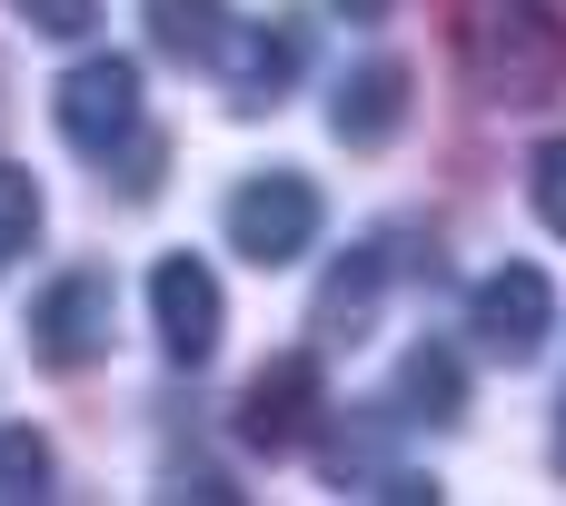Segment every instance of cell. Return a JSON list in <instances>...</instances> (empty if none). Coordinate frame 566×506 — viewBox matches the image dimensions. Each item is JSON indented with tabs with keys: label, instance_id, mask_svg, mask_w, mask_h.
I'll list each match as a JSON object with an SVG mask.
<instances>
[{
	"label": "cell",
	"instance_id": "3",
	"mask_svg": "<svg viewBox=\"0 0 566 506\" xmlns=\"http://www.w3.org/2000/svg\"><path fill=\"white\" fill-rule=\"evenodd\" d=\"M468 328L488 338V358L537 368V358H547V328H557V288H547V268H527V259L488 268L478 298H468Z\"/></svg>",
	"mask_w": 566,
	"mask_h": 506
},
{
	"label": "cell",
	"instance_id": "7",
	"mask_svg": "<svg viewBox=\"0 0 566 506\" xmlns=\"http://www.w3.org/2000/svg\"><path fill=\"white\" fill-rule=\"evenodd\" d=\"M149 318H159V348H169L179 368H209V358H219V328H229L209 259H159V268H149Z\"/></svg>",
	"mask_w": 566,
	"mask_h": 506
},
{
	"label": "cell",
	"instance_id": "10",
	"mask_svg": "<svg viewBox=\"0 0 566 506\" xmlns=\"http://www.w3.org/2000/svg\"><path fill=\"white\" fill-rule=\"evenodd\" d=\"M398 408L428 418V428H458V418H468V358L438 348V338H418V348L398 358Z\"/></svg>",
	"mask_w": 566,
	"mask_h": 506
},
{
	"label": "cell",
	"instance_id": "18",
	"mask_svg": "<svg viewBox=\"0 0 566 506\" xmlns=\"http://www.w3.org/2000/svg\"><path fill=\"white\" fill-rule=\"evenodd\" d=\"M328 10H338V20H388L398 0H328Z\"/></svg>",
	"mask_w": 566,
	"mask_h": 506
},
{
	"label": "cell",
	"instance_id": "16",
	"mask_svg": "<svg viewBox=\"0 0 566 506\" xmlns=\"http://www.w3.org/2000/svg\"><path fill=\"white\" fill-rule=\"evenodd\" d=\"M159 159H169V139H159V129H129V139H119V189L149 199V189H159Z\"/></svg>",
	"mask_w": 566,
	"mask_h": 506
},
{
	"label": "cell",
	"instance_id": "13",
	"mask_svg": "<svg viewBox=\"0 0 566 506\" xmlns=\"http://www.w3.org/2000/svg\"><path fill=\"white\" fill-rule=\"evenodd\" d=\"M50 497V438L40 428H0V506Z\"/></svg>",
	"mask_w": 566,
	"mask_h": 506
},
{
	"label": "cell",
	"instance_id": "4",
	"mask_svg": "<svg viewBox=\"0 0 566 506\" xmlns=\"http://www.w3.org/2000/svg\"><path fill=\"white\" fill-rule=\"evenodd\" d=\"M50 119H60V139L70 149H90V159H109L129 129H139V60H80L60 89H50Z\"/></svg>",
	"mask_w": 566,
	"mask_h": 506
},
{
	"label": "cell",
	"instance_id": "2",
	"mask_svg": "<svg viewBox=\"0 0 566 506\" xmlns=\"http://www.w3.org/2000/svg\"><path fill=\"white\" fill-rule=\"evenodd\" d=\"M219 229H229V249H239L249 268H298V259L318 249V229H328V199H318V179H298V169H259V179L229 189Z\"/></svg>",
	"mask_w": 566,
	"mask_h": 506
},
{
	"label": "cell",
	"instance_id": "17",
	"mask_svg": "<svg viewBox=\"0 0 566 506\" xmlns=\"http://www.w3.org/2000/svg\"><path fill=\"white\" fill-rule=\"evenodd\" d=\"M30 30H50V40H80L90 20H99V0H10Z\"/></svg>",
	"mask_w": 566,
	"mask_h": 506
},
{
	"label": "cell",
	"instance_id": "5",
	"mask_svg": "<svg viewBox=\"0 0 566 506\" xmlns=\"http://www.w3.org/2000/svg\"><path fill=\"white\" fill-rule=\"evenodd\" d=\"M109 318H119V288H109L99 268L50 278L40 308H30V348H40V368H90V358H109Z\"/></svg>",
	"mask_w": 566,
	"mask_h": 506
},
{
	"label": "cell",
	"instance_id": "9",
	"mask_svg": "<svg viewBox=\"0 0 566 506\" xmlns=\"http://www.w3.org/2000/svg\"><path fill=\"white\" fill-rule=\"evenodd\" d=\"M219 60H229V109L259 119V109H279L289 80H298V30H229Z\"/></svg>",
	"mask_w": 566,
	"mask_h": 506
},
{
	"label": "cell",
	"instance_id": "12",
	"mask_svg": "<svg viewBox=\"0 0 566 506\" xmlns=\"http://www.w3.org/2000/svg\"><path fill=\"white\" fill-rule=\"evenodd\" d=\"M229 30H239L229 0H149V40H159L169 60H219Z\"/></svg>",
	"mask_w": 566,
	"mask_h": 506
},
{
	"label": "cell",
	"instance_id": "1",
	"mask_svg": "<svg viewBox=\"0 0 566 506\" xmlns=\"http://www.w3.org/2000/svg\"><path fill=\"white\" fill-rule=\"evenodd\" d=\"M458 50H468L478 99H497V109H537L566 89V20L547 0H468Z\"/></svg>",
	"mask_w": 566,
	"mask_h": 506
},
{
	"label": "cell",
	"instance_id": "6",
	"mask_svg": "<svg viewBox=\"0 0 566 506\" xmlns=\"http://www.w3.org/2000/svg\"><path fill=\"white\" fill-rule=\"evenodd\" d=\"M318 408H328V378H318L308 348H289V358H269V368L249 378V398H239V438L269 447V457H289V447L318 428Z\"/></svg>",
	"mask_w": 566,
	"mask_h": 506
},
{
	"label": "cell",
	"instance_id": "8",
	"mask_svg": "<svg viewBox=\"0 0 566 506\" xmlns=\"http://www.w3.org/2000/svg\"><path fill=\"white\" fill-rule=\"evenodd\" d=\"M408 99H418L408 60H368V70H348V80H338V99H328V129H338L348 149H388V139L408 129Z\"/></svg>",
	"mask_w": 566,
	"mask_h": 506
},
{
	"label": "cell",
	"instance_id": "11",
	"mask_svg": "<svg viewBox=\"0 0 566 506\" xmlns=\"http://www.w3.org/2000/svg\"><path fill=\"white\" fill-rule=\"evenodd\" d=\"M378 288H388V259H378V249H358V259H348V268L318 288V338H368Z\"/></svg>",
	"mask_w": 566,
	"mask_h": 506
},
{
	"label": "cell",
	"instance_id": "15",
	"mask_svg": "<svg viewBox=\"0 0 566 506\" xmlns=\"http://www.w3.org/2000/svg\"><path fill=\"white\" fill-rule=\"evenodd\" d=\"M527 199H537V219L566 239V139H547V149L527 159Z\"/></svg>",
	"mask_w": 566,
	"mask_h": 506
},
{
	"label": "cell",
	"instance_id": "14",
	"mask_svg": "<svg viewBox=\"0 0 566 506\" xmlns=\"http://www.w3.org/2000/svg\"><path fill=\"white\" fill-rule=\"evenodd\" d=\"M30 239H40V179H30L20 159H0V268H10Z\"/></svg>",
	"mask_w": 566,
	"mask_h": 506
}]
</instances>
